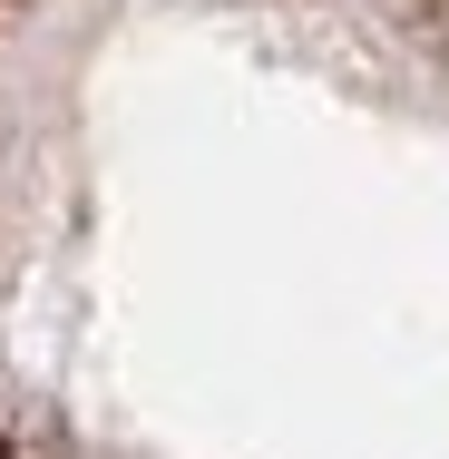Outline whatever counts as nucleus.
Wrapping results in <instances>:
<instances>
[{
	"mask_svg": "<svg viewBox=\"0 0 449 459\" xmlns=\"http://www.w3.org/2000/svg\"><path fill=\"white\" fill-rule=\"evenodd\" d=\"M0 459H10V450H0Z\"/></svg>",
	"mask_w": 449,
	"mask_h": 459,
	"instance_id": "1",
	"label": "nucleus"
}]
</instances>
